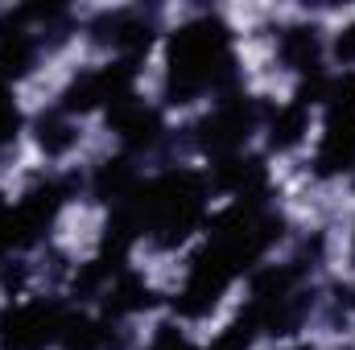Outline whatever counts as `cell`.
I'll return each instance as SVG.
<instances>
[{"mask_svg": "<svg viewBox=\"0 0 355 350\" xmlns=\"http://www.w3.org/2000/svg\"><path fill=\"white\" fill-rule=\"evenodd\" d=\"M112 128L120 132V140H124V145L145 149V145H153V140H157V132H162V116H157L153 107H145V103H137V99L128 95V99H120V103L112 107Z\"/></svg>", "mask_w": 355, "mask_h": 350, "instance_id": "9c48e42d", "label": "cell"}, {"mask_svg": "<svg viewBox=\"0 0 355 350\" xmlns=\"http://www.w3.org/2000/svg\"><path fill=\"white\" fill-rule=\"evenodd\" d=\"M4 214H8V206H4V198H0V223H4Z\"/></svg>", "mask_w": 355, "mask_h": 350, "instance_id": "d6986e66", "label": "cell"}, {"mask_svg": "<svg viewBox=\"0 0 355 350\" xmlns=\"http://www.w3.org/2000/svg\"><path fill=\"white\" fill-rule=\"evenodd\" d=\"M202 206H207V190H202L198 174H166L149 185H141L128 202H120V210L132 214L137 231H145L162 248L182 243L198 227Z\"/></svg>", "mask_w": 355, "mask_h": 350, "instance_id": "6da1fadb", "label": "cell"}, {"mask_svg": "<svg viewBox=\"0 0 355 350\" xmlns=\"http://www.w3.org/2000/svg\"><path fill=\"white\" fill-rule=\"evenodd\" d=\"M153 305V293L145 280H137L132 272H120L107 288V313H137V309H149Z\"/></svg>", "mask_w": 355, "mask_h": 350, "instance_id": "7c38bea8", "label": "cell"}, {"mask_svg": "<svg viewBox=\"0 0 355 350\" xmlns=\"http://www.w3.org/2000/svg\"><path fill=\"white\" fill-rule=\"evenodd\" d=\"M314 169L322 177L355 169V120H347V116H331V120H327V132H322Z\"/></svg>", "mask_w": 355, "mask_h": 350, "instance_id": "ba28073f", "label": "cell"}, {"mask_svg": "<svg viewBox=\"0 0 355 350\" xmlns=\"http://www.w3.org/2000/svg\"><path fill=\"white\" fill-rule=\"evenodd\" d=\"M232 79V33L223 21L202 17L170 37V99L186 103Z\"/></svg>", "mask_w": 355, "mask_h": 350, "instance_id": "7a4b0ae2", "label": "cell"}, {"mask_svg": "<svg viewBox=\"0 0 355 350\" xmlns=\"http://www.w3.org/2000/svg\"><path fill=\"white\" fill-rule=\"evenodd\" d=\"M99 37L103 42H112L116 50H128V54H141L145 46H149V21H141L137 12H116V17H103L99 25Z\"/></svg>", "mask_w": 355, "mask_h": 350, "instance_id": "8fae6325", "label": "cell"}, {"mask_svg": "<svg viewBox=\"0 0 355 350\" xmlns=\"http://www.w3.org/2000/svg\"><path fill=\"white\" fill-rule=\"evenodd\" d=\"M236 276L223 268V264H215L211 256H194L190 264V276H186V284H182V293H178V313L182 317H202L219 297H223V288L232 284Z\"/></svg>", "mask_w": 355, "mask_h": 350, "instance_id": "52a82bcc", "label": "cell"}, {"mask_svg": "<svg viewBox=\"0 0 355 350\" xmlns=\"http://www.w3.org/2000/svg\"><path fill=\"white\" fill-rule=\"evenodd\" d=\"M33 58H37V42L21 25H4L0 29V83L25 75L33 66Z\"/></svg>", "mask_w": 355, "mask_h": 350, "instance_id": "30bf717a", "label": "cell"}, {"mask_svg": "<svg viewBox=\"0 0 355 350\" xmlns=\"http://www.w3.org/2000/svg\"><path fill=\"white\" fill-rule=\"evenodd\" d=\"M37 140H42V149H46V153H67V149L75 145V128H71L62 116H50V120H42Z\"/></svg>", "mask_w": 355, "mask_h": 350, "instance_id": "9a60e30c", "label": "cell"}, {"mask_svg": "<svg viewBox=\"0 0 355 350\" xmlns=\"http://www.w3.org/2000/svg\"><path fill=\"white\" fill-rule=\"evenodd\" d=\"M17 128H21V111H17V103L8 99V91H4V83H0V145L12 140Z\"/></svg>", "mask_w": 355, "mask_h": 350, "instance_id": "e0dca14e", "label": "cell"}, {"mask_svg": "<svg viewBox=\"0 0 355 350\" xmlns=\"http://www.w3.org/2000/svg\"><path fill=\"white\" fill-rule=\"evenodd\" d=\"M327 99H331V116L355 120V75H343V79L327 83Z\"/></svg>", "mask_w": 355, "mask_h": 350, "instance_id": "2e32d148", "label": "cell"}, {"mask_svg": "<svg viewBox=\"0 0 355 350\" xmlns=\"http://www.w3.org/2000/svg\"><path fill=\"white\" fill-rule=\"evenodd\" d=\"M132 95V62H116V66H99L83 79H75L62 95V111H91L99 103H120Z\"/></svg>", "mask_w": 355, "mask_h": 350, "instance_id": "8992f818", "label": "cell"}, {"mask_svg": "<svg viewBox=\"0 0 355 350\" xmlns=\"http://www.w3.org/2000/svg\"><path fill=\"white\" fill-rule=\"evenodd\" d=\"M281 58L293 71H314L318 66V33L314 29H285L281 37Z\"/></svg>", "mask_w": 355, "mask_h": 350, "instance_id": "4fadbf2b", "label": "cell"}, {"mask_svg": "<svg viewBox=\"0 0 355 350\" xmlns=\"http://www.w3.org/2000/svg\"><path fill=\"white\" fill-rule=\"evenodd\" d=\"M252 124H257V107H252V99H227V103H219L202 124H198V145L207 149V153H215V157H232L244 140H248V132H252Z\"/></svg>", "mask_w": 355, "mask_h": 350, "instance_id": "5b68a950", "label": "cell"}, {"mask_svg": "<svg viewBox=\"0 0 355 350\" xmlns=\"http://www.w3.org/2000/svg\"><path fill=\"white\" fill-rule=\"evenodd\" d=\"M335 54H339V62H355V25L339 33V42H335Z\"/></svg>", "mask_w": 355, "mask_h": 350, "instance_id": "ac0fdd59", "label": "cell"}, {"mask_svg": "<svg viewBox=\"0 0 355 350\" xmlns=\"http://www.w3.org/2000/svg\"><path fill=\"white\" fill-rule=\"evenodd\" d=\"M306 350H310V347H306Z\"/></svg>", "mask_w": 355, "mask_h": 350, "instance_id": "ffe728a7", "label": "cell"}, {"mask_svg": "<svg viewBox=\"0 0 355 350\" xmlns=\"http://www.w3.org/2000/svg\"><path fill=\"white\" fill-rule=\"evenodd\" d=\"M306 128H310L306 107H302V103H289V107H281V111L272 116V145H277V149H293V145L306 136Z\"/></svg>", "mask_w": 355, "mask_h": 350, "instance_id": "5bb4252c", "label": "cell"}, {"mask_svg": "<svg viewBox=\"0 0 355 350\" xmlns=\"http://www.w3.org/2000/svg\"><path fill=\"white\" fill-rule=\"evenodd\" d=\"M67 313L46 301L12 305L0 313V350H46L50 342L62 338Z\"/></svg>", "mask_w": 355, "mask_h": 350, "instance_id": "3957f363", "label": "cell"}, {"mask_svg": "<svg viewBox=\"0 0 355 350\" xmlns=\"http://www.w3.org/2000/svg\"><path fill=\"white\" fill-rule=\"evenodd\" d=\"M62 198H67V190H62L58 181L37 185L21 206H12V210L4 214V223H0V248H25V243H33V239L54 223Z\"/></svg>", "mask_w": 355, "mask_h": 350, "instance_id": "277c9868", "label": "cell"}]
</instances>
